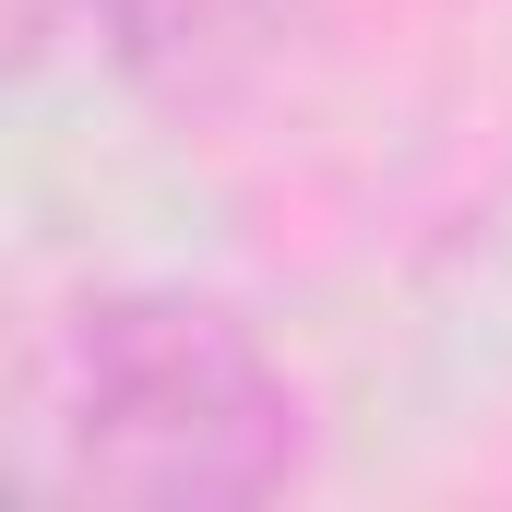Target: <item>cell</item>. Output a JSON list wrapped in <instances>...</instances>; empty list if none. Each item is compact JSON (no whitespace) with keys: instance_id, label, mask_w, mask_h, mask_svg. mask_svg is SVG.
I'll return each instance as SVG.
<instances>
[{"instance_id":"1","label":"cell","mask_w":512,"mask_h":512,"mask_svg":"<svg viewBox=\"0 0 512 512\" xmlns=\"http://www.w3.org/2000/svg\"><path fill=\"white\" fill-rule=\"evenodd\" d=\"M310 417L262 334L215 298H96L60 334L48 489L120 512H251L298 489Z\"/></svg>"},{"instance_id":"2","label":"cell","mask_w":512,"mask_h":512,"mask_svg":"<svg viewBox=\"0 0 512 512\" xmlns=\"http://www.w3.org/2000/svg\"><path fill=\"white\" fill-rule=\"evenodd\" d=\"M322 0H96V36L120 60L131 96L203 120V108H239L262 72L310 36Z\"/></svg>"}]
</instances>
